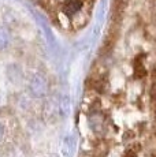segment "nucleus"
Segmentation results:
<instances>
[{"instance_id": "obj_2", "label": "nucleus", "mask_w": 156, "mask_h": 157, "mask_svg": "<svg viewBox=\"0 0 156 157\" xmlns=\"http://www.w3.org/2000/svg\"><path fill=\"white\" fill-rule=\"evenodd\" d=\"M47 81L41 75H34L30 82V90L34 96H44L47 93Z\"/></svg>"}, {"instance_id": "obj_1", "label": "nucleus", "mask_w": 156, "mask_h": 157, "mask_svg": "<svg viewBox=\"0 0 156 157\" xmlns=\"http://www.w3.org/2000/svg\"><path fill=\"white\" fill-rule=\"evenodd\" d=\"M88 124L95 132L101 134V132H104V130H106V116L99 109L91 111V113H89V116H88Z\"/></svg>"}, {"instance_id": "obj_4", "label": "nucleus", "mask_w": 156, "mask_h": 157, "mask_svg": "<svg viewBox=\"0 0 156 157\" xmlns=\"http://www.w3.org/2000/svg\"><path fill=\"white\" fill-rule=\"evenodd\" d=\"M134 72H136V75H137L138 78L145 77V75H146L145 64H144V62L141 60V57H137L136 62H134Z\"/></svg>"}, {"instance_id": "obj_3", "label": "nucleus", "mask_w": 156, "mask_h": 157, "mask_svg": "<svg viewBox=\"0 0 156 157\" xmlns=\"http://www.w3.org/2000/svg\"><path fill=\"white\" fill-rule=\"evenodd\" d=\"M81 8H82V2H80V0H68L62 6V11L67 17H71V15L80 13Z\"/></svg>"}, {"instance_id": "obj_5", "label": "nucleus", "mask_w": 156, "mask_h": 157, "mask_svg": "<svg viewBox=\"0 0 156 157\" xmlns=\"http://www.w3.org/2000/svg\"><path fill=\"white\" fill-rule=\"evenodd\" d=\"M8 40H10V36H8V32L6 29L0 28V49H4L8 44Z\"/></svg>"}, {"instance_id": "obj_7", "label": "nucleus", "mask_w": 156, "mask_h": 157, "mask_svg": "<svg viewBox=\"0 0 156 157\" xmlns=\"http://www.w3.org/2000/svg\"><path fill=\"white\" fill-rule=\"evenodd\" d=\"M3 132H4V130H3V126L0 124V140L3 138Z\"/></svg>"}, {"instance_id": "obj_6", "label": "nucleus", "mask_w": 156, "mask_h": 157, "mask_svg": "<svg viewBox=\"0 0 156 157\" xmlns=\"http://www.w3.org/2000/svg\"><path fill=\"white\" fill-rule=\"evenodd\" d=\"M125 157H137V152L136 150H133V149H130V150H127V152L125 153Z\"/></svg>"}]
</instances>
